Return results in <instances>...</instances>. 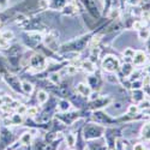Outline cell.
I'll use <instances>...</instances> for the list:
<instances>
[{"instance_id": "ba28073f", "label": "cell", "mask_w": 150, "mask_h": 150, "mask_svg": "<svg viewBox=\"0 0 150 150\" xmlns=\"http://www.w3.org/2000/svg\"><path fill=\"white\" fill-rule=\"evenodd\" d=\"M142 137L144 139H150V122L145 124L142 129Z\"/></svg>"}, {"instance_id": "d4e9b609", "label": "cell", "mask_w": 150, "mask_h": 150, "mask_svg": "<svg viewBox=\"0 0 150 150\" xmlns=\"http://www.w3.org/2000/svg\"><path fill=\"white\" fill-rule=\"evenodd\" d=\"M137 112H138V107L137 106H131L129 108V113H137Z\"/></svg>"}, {"instance_id": "ffe728a7", "label": "cell", "mask_w": 150, "mask_h": 150, "mask_svg": "<svg viewBox=\"0 0 150 150\" xmlns=\"http://www.w3.org/2000/svg\"><path fill=\"white\" fill-rule=\"evenodd\" d=\"M1 36H3L4 39L7 41V40H11L12 37H13V33H12V31H5V33H4Z\"/></svg>"}, {"instance_id": "ac0fdd59", "label": "cell", "mask_w": 150, "mask_h": 150, "mask_svg": "<svg viewBox=\"0 0 150 150\" xmlns=\"http://www.w3.org/2000/svg\"><path fill=\"white\" fill-rule=\"evenodd\" d=\"M143 25H145V22H134L133 23V28L137 30L143 29Z\"/></svg>"}, {"instance_id": "277c9868", "label": "cell", "mask_w": 150, "mask_h": 150, "mask_svg": "<svg viewBox=\"0 0 150 150\" xmlns=\"http://www.w3.org/2000/svg\"><path fill=\"white\" fill-rule=\"evenodd\" d=\"M31 65L35 69H40V67L43 69L45 67V59L39 54H35L31 59Z\"/></svg>"}, {"instance_id": "484cf974", "label": "cell", "mask_w": 150, "mask_h": 150, "mask_svg": "<svg viewBox=\"0 0 150 150\" xmlns=\"http://www.w3.org/2000/svg\"><path fill=\"white\" fill-rule=\"evenodd\" d=\"M7 5V0H0V7H4Z\"/></svg>"}, {"instance_id": "5b68a950", "label": "cell", "mask_w": 150, "mask_h": 150, "mask_svg": "<svg viewBox=\"0 0 150 150\" xmlns=\"http://www.w3.org/2000/svg\"><path fill=\"white\" fill-rule=\"evenodd\" d=\"M77 93L81 94L82 96H89L91 94V88L84 83H79L77 85Z\"/></svg>"}, {"instance_id": "52a82bcc", "label": "cell", "mask_w": 150, "mask_h": 150, "mask_svg": "<svg viewBox=\"0 0 150 150\" xmlns=\"http://www.w3.org/2000/svg\"><path fill=\"white\" fill-rule=\"evenodd\" d=\"M47 100H48V94L43 90H40L39 93H37V101H39L41 105L47 102Z\"/></svg>"}, {"instance_id": "7c38bea8", "label": "cell", "mask_w": 150, "mask_h": 150, "mask_svg": "<svg viewBox=\"0 0 150 150\" xmlns=\"http://www.w3.org/2000/svg\"><path fill=\"white\" fill-rule=\"evenodd\" d=\"M66 142H67V145H70V146H72V145H74V143H76V137H74L73 134H67L66 136Z\"/></svg>"}, {"instance_id": "7402d4cb", "label": "cell", "mask_w": 150, "mask_h": 150, "mask_svg": "<svg viewBox=\"0 0 150 150\" xmlns=\"http://www.w3.org/2000/svg\"><path fill=\"white\" fill-rule=\"evenodd\" d=\"M66 72H67V74H74L77 72V67H74V66H67V70H66Z\"/></svg>"}, {"instance_id": "6da1fadb", "label": "cell", "mask_w": 150, "mask_h": 150, "mask_svg": "<svg viewBox=\"0 0 150 150\" xmlns=\"http://www.w3.org/2000/svg\"><path fill=\"white\" fill-rule=\"evenodd\" d=\"M120 64H119V60L113 57V55H108L103 59L102 61V67L103 70L108 71V72H115L118 69H119Z\"/></svg>"}, {"instance_id": "e0dca14e", "label": "cell", "mask_w": 150, "mask_h": 150, "mask_svg": "<svg viewBox=\"0 0 150 150\" xmlns=\"http://www.w3.org/2000/svg\"><path fill=\"white\" fill-rule=\"evenodd\" d=\"M17 113H18L19 115H22V114H25V113H27V108H25V106L19 105V106L17 107Z\"/></svg>"}, {"instance_id": "2e32d148", "label": "cell", "mask_w": 150, "mask_h": 150, "mask_svg": "<svg viewBox=\"0 0 150 150\" xmlns=\"http://www.w3.org/2000/svg\"><path fill=\"white\" fill-rule=\"evenodd\" d=\"M124 55L126 57V58H133L134 51H133V49H131V48H126V49L124 51Z\"/></svg>"}, {"instance_id": "4316f807", "label": "cell", "mask_w": 150, "mask_h": 150, "mask_svg": "<svg viewBox=\"0 0 150 150\" xmlns=\"http://www.w3.org/2000/svg\"><path fill=\"white\" fill-rule=\"evenodd\" d=\"M129 3H130L131 5H138L139 0H129Z\"/></svg>"}, {"instance_id": "603a6c76", "label": "cell", "mask_w": 150, "mask_h": 150, "mask_svg": "<svg viewBox=\"0 0 150 150\" xmlns=\"http://www.w3.org/2000/svg\"><path fill=\"white\" fill-rule=\"evenodd\" d=\"M22 121H23V119H22V117L21 115H13V124H22Z\"/></svg>"}, {"instance_id": "8992f818", "label": "cell", "mask_w": 150, "mask_h": 150, "mask_svg": "<svg viewBox=\"0 0 150 150\" xmlns=\"http://www.w3.org/2000/svg\"><path fill=\"white\" fill-rule=\"evenodd\" d=\"M31 139H33V136H31V133H29V132H25V133H23L22 134V137H21V143L23 144V145H29L30 143H31Z\"/></svg>"}, {"instance_id": "30bf717a", "label": "cell", "mask_w": 150, "mask_h": 150, "mask_svg": "<svg viewBox=\"0 0 150 150\" xmlns=\"http://www.w3.org/2000/svg\"><path fill=\"white\" fill-rule=\"evenodd\" d=\"M22 89L25 91L27 94H30V93H33V90H34V86H33L29 82H23V83H22Z\"/></svg>"}, {"instance_id": "83f0119b", "label": "cell", "mask_w": 150, "mask_h": 150, "mask_svg": "<svg viewBox=\"0 0 150 150\" xmlns=\"http://www.w3.org/2000/svg\"><path fill=\"white\" fill-rule=\"evenodd\" d=\"M1 106H4V105H3V100L0 98V107H1Z\"/></svg>"}, {"instance_id": "4fadbf2b", "label": "cell", "mask_w": 150, "mask_h": 150, "mask_svg": "<svg viewBox=\"0 0 150 150\" xmlns=\"http://www.w3.org/2000/svg\"><path fill=\"white\" fill-rule=\"evenodd\" d=\"M70 108V103L67 101H60L59 103V109L60 110H67Z\"/></svg>"}, {"instance_id": "f1b7e54d", "label": "cell", "mask_w": 150, "mask_h": 150, "mask_svg": "<svg viewBox=\"0 0 150 150\" xmlns=\"http://www.w3.org/2000/svg\"><path fill=\"white\" fill-rule=\"evenodd\" d=\"M1 24H3V23H1V21H0V27H1Z\"/></svg>"}, {"instance_id": "9c48e42d", "label": "cell", "mask_w": 150, "mask_h": 150, "mask_svg": "<svg viewBox=\"0 0 150 150\" xmlns=\"http://www.w3.org/2000/svg\"><path fill=\"white\" fill-rule=\"evenodd\" d=\"M138 36H139V39L141 40H148L149 37H150V30L149 29H141L139 33H138Z\"/></svg>"}, {"instance_id": "7a4b0ae2", "label": "cell", "mask_w": 150, "mask_h": 150, "mask_svg": "<svg viewBox=\"0 0 150 150\" xmlns=\"http://www.w3.org/2000/svg\"><path fill=\"white\" fill-rule=\"evenodd\" d=\"M132 60H133L134 65H142V64H144L145 60H146V55L142 51H137V52H134V55H133Z\"/></svg>"}, {"instance_id": "d6986e66", "label": "cell", "mask_w": 150, "mask_h": 150, "mask_svg": "<svg viewBox=\"0 0 150 150\" xmlns=\"http://www.w3.org/2000/svg\"><path fill=\"white\" fill-rule=\"evenodd\" d=\"M65 13H73V12H74V10H76V7H74L73 5H67V6H65Z\"/></svg>"}, {"instance_id": "5bb4252c", "label": "cell", "mask_w": 150, "mask_h": 150, "mask_svg": "<svg viewBox=\"0 0 150 150\" xmlns=\"http://www.w3.org/2000/svg\"><path fill=\"white\" fill-rule=\"evenodd\" d=\"M49 79H51V82H53L54 84H58L60 82V76L58 73H52L51 77H49Z\"/></svg>"}, {"instance_id": "44dd1931", "label": "cell", "mask_w": 150, "mask_h": 150, "mask_svg": "<svg viewBox=\"0 0 150 150\" xmlns=\"http://www.w3.org/2000/svg\"><path fill=\"white\" fill-rule=\"evenodd\" d=\"M27 113H28L30 117H34V115H36V113H37V108H36V107H31V108L27 109Z\"/></svg>"}, {"instance_id": "8fae6325", "label": "cell", "mask_w": 150, "mask_h": 150, "mask_svg": "<svg viewBox=\"0 0 150 150\" xmlns=\"http://www.w3.org/2000/svg\"><path fill=\"white\" fill-rule=\"evenodd\" d=\"M132 71H133V67H132V65H130V64H125L124 66H122V73L125 74V76H130V74L132 73Z\"/></svg>"}, {"instance_id": "cb8c5ba5", "label": "cell", "mask_w": 150, "mask_h": 150, "mask_svg": "<svg viewBox=\"0 0 150 150\" xmlns=\"http://www.w3.org/2000/svg\"><path fill=\"white\" fill-rule=\"evenodd\" d=\"M133 150H145V148H144V145H143V144L138 143V144H134Z\"/></svg>"}, {"instance_id": "9a60e30c", "label": "cell", "mask_w": 150, "mask_h": 150, "mask_svg": "<svg viewBox=\"0 0 150 150\" xmlns=\"http://www.w3.org/2000/svg\"><path fill=\"white\" fill-rule=\"evenodd\" d=\"M83 66H84V70H86L88 72H94V66H93V64H91L90 61H86V62H84Z\"/></svg>"}, {"instance_id": "3957f363", "label": "cell", "mask_w": 150, "mask_h": 150, "mask_svg": "<svg viewBox=\"0 0 150 150\" xmlns=\"http://www.w3.org/2000/svg\"><path fill=\"white\" fill-rule=\"evenodd\" d=\"M85 6L88 7L89 12L93 13L95 17L98 16V10H97V5H96V0H84Z\"/></svg>"}]
</instances>
